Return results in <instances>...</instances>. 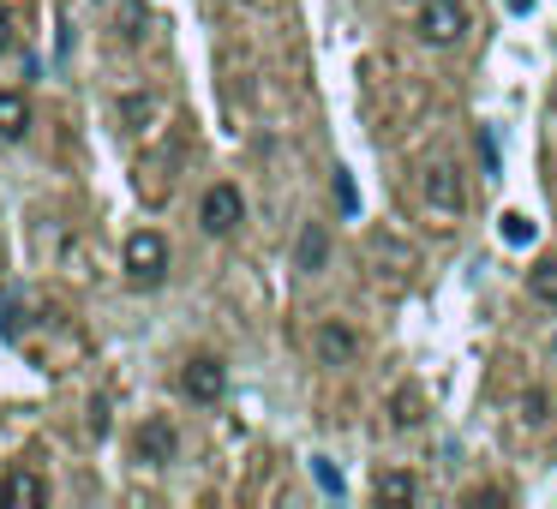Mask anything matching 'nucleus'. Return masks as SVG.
<instances>
[{"mask_svg": "<svg viewBox=\"0 0 557 509\" xmlns=\"http://www.w3.org/2000/svg\"><path fill=\"white\" fill-rule=\"evenodd\" d=\"M126 276H133L138 288H157V282L169 276V240H162L157 228H138L133 240H126Z\"/></svg>", "mask_w": 557, "mask_h": 509, "instance_id": "obj_1", "label": "nucleus"}, {"mask_svg": "<svg viewBox=\"0 0 557 509\" xmlns=\"http://www.w3.org/2000/svg\"><path fill=\"white\" fill-rule=\"evenodd\" d=\"M420 193H425V204H432V216H444V222H456L461 210H468V186H461V174L449 169V162H432V169L420 174Z\"/></svg>", "mask_w": 557, "mask_h": 509, "instance_id": "obj_2", "label": "nucleus"}, {"mask_svg": "<svg viewBox=\"0 0 557 509\" xmlns=\"http://www.w3.org/2000/svg\"><path fill=\"white\" fill-rule=\"evenodd\" d=\"M413 30H420V42H432V49H449V42H461V30H468V13H461L456 0H425Z\"/></svg>", "mask_w": 557, "mask_h": 509, "instance_id": "obj_3", "label": "nucleus"}, {"mask_svg": "<svg viewBox=\"0 0 557 509\" xmlns=\"http://www.w3.org/2000/svg\"><path fill=\"white\" fill-rule=\"evenodd\" d=\"M198 222H205V234H234L246 222V198H240V186H210L205 193V204H198Z\"/></svg>", "mask_w": 557, "mask_h": 509, "instance_id": "obj_4", "label": "nucleus"}, {"mask_svg": "<svg viewBox=\"0 0 557 509\" xmlns=\"http://www.w3.org/2000/svg\"><path fill=\"white\" fill-rule=\"evenodd\" d=\"M181 389L193 401H222V389H228V365H222L216 353H198V360H186Z\"/></svg>", "mask_w": 557, "mask_h": 509, "instance_id": "obj_5", "label": "nucleus"}, {"mask_svg": "<svg viewBox=\"0 0 557 509\" xmlns=\"http://www.w3.org/2000/svg\"><path fill=\"white\" fill-rule=\"evenodd\" d=\"M312 348H318V360H324V365H348L354 353H360V336H354L342 318H324V324H318V336H312Z\"/></svg>", "mask_w": 557, "mask_h": 509, "instance_id": "obj_6", "label": "nucleus"}, {"mask_svg": "<svg viewBox=\"0 0 557 509\" xmlns=\"http://www.w3.org/2000/svg\"><path fill=\"white\" fill-rule=\"evenodd\" d=\"M133 449H138V461H150V468H162V461H174V449H181V437H174V425H169V420H150V425H138Z\"/></svg>", "mask_w": 557, "mask_h": 509, "instance_id": "obj_7", "label": "nucleus"}, {"mask_svg": "<svg viewBox=\"0 0 557 509\" xmlns=\"http://www.w3.org/2000/svg\"><path fill=\"white\" fill-rule=\"evenodd\" d=\"M294 264H300V270H324L330 264V234L318 228V222H306V228H300V240H294Z\"/></svg>", "mask_w": 557, "mask_h": 509, "instance_id": "obj_8", "label": "nucleus"}, {"mask_svg": "<svg viewBox=\"0 0 557 509\" xmlns=\"http://www.w3.org/2000/svg\"><path fill=\"white\" fill-rule=\"evenodd\" d=\"M30 126V102L18 90H0V138H25Z\"/></svg>", "mask_w": 557, "mask_h": 509, "instance_id": "obj_9", "label": "nucleus"}, {"mask_svg": "<svg viewBox=\"0 0 557 509\" xmlns=\"http://www.w3.org/2000/svg\"><path fill=\"white\" fill-rule=\"evenodd\" d=\"M0 497H13V504H49V485L37 473H7L0 480Z\"/></svg>", "mask_w": 557, "mask_h": 509, "instance_id": "obj_10", "label": "nucleus"}, {"mask_svg": "<svg viewBox=\"0 0 557 509\" xmlns=\"http://www.w3.org/2000/svg\"><path fill=\"white\" fill-rule=\"evenodd\" d=\"M413 497H420V480H413V473H384V480H377V504H413Z\"/></svg>", "mask_w": 557, "mask_h": 509, "instance_id": "obj_11", "label": "nucleus"}, {"mask_svg": "<svg viewBox=\"0 0 557 509\" xmlns=\"http://www.w3.org/2000/svg\"><path fill=\"white\" fill-rule=\"evenodd\" d=\"M528 288H533V300L557 306V258H545V264L528 270Z\"/></svg>", "mask_w": 557, "mask_h": 509, "instance_id": "obj_12", "label": "nucleus"}, {"mask_svg": "<svg viewBox=\"0 0 557 509\" xmlns=\"http://www.w3.org/2000/svg\"><path fill=\"white\" fill-rule=\"evenodd\" d=\"M389 408H396V425H420V420H425V401H420V389H401V396L389 401Z\"/></svg>", "mask_w": 557, "mask_h": 509, "instance_id": "obj_13", "label": "nucleus"}, {"mask_svg": "<svg viewBox=\"0 0 557 509\" xmlns=\"http://www.w3.org/2000/svg\"><path fill=\"white\" fill-rule=\"evenodd\" d=\"M504 240H509V246H528V240H533V222L509 210V216H504Z\"/></svg>", "mask_w": 557, "mask_h": 509, "instance_id": "obj_14", "label": "nucleus"}, {"mask_svg": "<svg viewBox=\"0 0 557 509\" xmlns=\"http://www.w3.org/2000/svg\"><path fill=\"white\" fill-rule=\"evenodd\" d=\"M312 473H318V485H324L330 497H342V473L330 468V461H312Z\"/></svg>", "mask_w": 557, "mask_h": 509, "instance_id": "obj_15", "label": "nucleus"}, {"mask_svg": "<svg viewBox=\"0 0 557 509\" xmlns=\"http://www.w3.org/2000/svg\"><path fill=\"white\" fill-rule=\"evenodd\" d=\"M13 42H18V30H13V13H7V7H0V54L13 49Z\"/></svg>", "mask_w": 557, "mask_h": 509, "instance_id": "obj_16", "label": "nucleus"}, {"mask_svg": "<svg viewBox=\"0 0 557 509\" xmlns=\"http://www.w3.org/2000/svg\"><path fill=\"white\" fill-rule=\"evenodd\" d=\"M468 504H504V485H480V492H468Z\"/></svg>", "mask_w": 557, "mask_h": 509, "instance_id": "obj_17", "label": "nucleus"}, {"mask_svg": "<svg viewBox=\"0 0 557 509\" xmlns=\"http://www.w3.org/2000/svg\"><path fill=\"white\" fill-rule=\"evenodd\" d=\"M528 7H533V0H509V13H528Z\"/></svg>", "mask_w": 557, "mask_h": 509, "instance_id": "obj_18", "label": "nucleus"}]
</instances>
